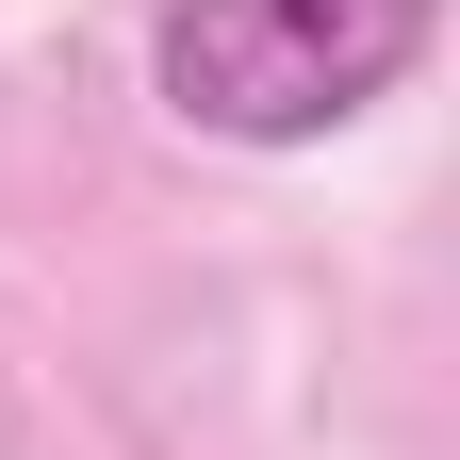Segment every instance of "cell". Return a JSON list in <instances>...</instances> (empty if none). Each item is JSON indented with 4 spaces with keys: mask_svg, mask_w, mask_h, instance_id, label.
Listing matches in <instances>:
<instances>
[{
    "mask_svg": "<svg viewBox=\"0 0 460 460\" xmlns=\"http://www.w3.org/2000/svg\"><path fill=\"white\" fill-rule=\"evenodd\" d=\"M428 49V0H164V115L230 148H296Z\"/></svg>",
    "mask_w": 460,
    "mask_h": 460,
    "instance_id": "1",
    "label": "cell"
}]
</instances>
